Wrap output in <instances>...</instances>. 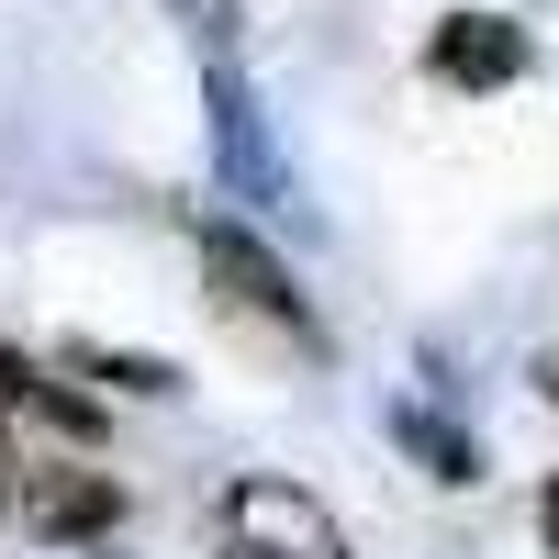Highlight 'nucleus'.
Wrapping results in <instances>:
<instances>
[{
  "instance_id": "1",
  "label": "nucleus",
  "mask_w": 559,
  "mask_h": 559,
  "mask_svg": "<svg viewBox=\"0 0 559 559\" xmlns=\"http://www.w3.org/2000/svg\"><path fill=\"white\" fill-rule=\"evenodd\" d=\"M0 503H12V526L45 537V548H79V537L123 526L112 471H79V448H12L0 437Z\"/></svg>"
},
{
  "instance_id": "5",
  "label": "nucleus",
  "mask_w": 559,
  "mask_h": 559,
  "mask_svg": "<svg viewBox=\"0 0 559 559\" xmlns=\"http://www.w3.org/2000/svg\"><path fill=\"white\" fill-rule=\"evenodd\" d=\"M426 68H437L448 90H515V79H526V34L503 23V12H448L437 45H426Z\"/></svg>"
},
{
  "instance_id": "7",
  "label": "nucleus",
  "mask_w": 559,
  "mask_h": 559,
  "mask_svg": "<svg viewBox=\"0 0 559 559\" xmlns=\"http://www.w3.org/2000/svg\"><path fill=\"white\" fill-rule=\"evenodd\" d=\"M68 369H79V381H112V392H146V403L179 392V369H168V358H134V347H79Z\"/></svg>"
},
{
  "instance_id": "8",
  "label": "nucleus",
  "mask_w": 559,
  "mask_h": 559,
  "mask_svg": "<svg viewBox=\"0 0 559 559\" xmlns=\"http://www.w3.org/2000/svg\"><path fill=\"white\" fill-rule=\"evenodd\" d=\"M23 392H34V358H12V347H0V426L23 414Z\"/></svg>"
},
{
  "instance_id": "6",
  "label": "nucleus",
  "mask_w": 559,
  "mask_h": 559,
  "mask_svg": "<svg viewBox=\"0 0 559 559\" xmlns=\"http://www.w3.org/2000/svg\"><path fill=\"white\" fill-rule=\"evenodd\" d=\"M392 437H403L414 459H426L437 481H481V448L459 437V426H437V414H392Z\"/></svg>"
},
{
  "instance_id": "10",
  "label": "nucleus",
  "mask_w": 559,
  "mask_h": 559,
  "mask_svg": "<svg viewBox=\"0 0 559 559\" xmlns=\"http://www.w3.org/2000/svg\"><path fill=\"white\" fill-rule=\"evenodd\" d=\"M537 381H548V392H559V347H548V358H537Z\"/></svg>"
},
{
  "instance_id": "3",
  "label": "nucleus",
  "mask_w": 559,
  "mask_h": 559,
  "mask_svg": "<svg viewBox=\"0 0 559 559\" xmlns=\"http://www.w3.org/2000/svg\"><path fill=\"white\" fill-rule=\"evenodd\" d=\"M202 280H213V302L224 313H247V324H280L292 347H324V324H313V302L292 292V269H280L247 224H202Z\"/></svg>"
},
{
  "instance_id": "2",
  "label": "nucleus",
  "mask_w": 559,
  "mask_h": 559,
  "mask_svg": "<svg viewBox=\"0 0 559 559\" xmlns=\"http://www.w3.org/2000/svg\"><path fill=\"white\" fill-rule=\"evenodd\" d=\"M213 548L224 559H347L336 515H324L302 481H236L213 503Z\"/></svg>"
},
{
  "instance_id": "4",
  "label": "nucleus",
  "mask_w": 559,
  "mask_h": 559,
  "mask_svg": "<svg viewBox=\"0 0 559 559\" xmlns=\"http://www.w3.org/2000/svg\"><path fill=\"white\" fill-rule=\"evenodd\" d=\"M213 157H224V179L258 202V213H292V168H280V146H269V123H258V102H247V79L213 57Z\"/></svg>"
},
{
  "instance_id": "9",
  "label": "nucleus",
  "mask_w": 559,
  "mask_h": 559,
  "mask_svg": "<svg viewBox=\"0 0 559 559\" xmlns=\"http://www.w3.org/2000/svg\"><path fill=\"white\" fill-rule=\"evenodd\" d=\"M537 537H548V559H559V471H548V492H537Z\"/></svg>"
}]
</instances>
